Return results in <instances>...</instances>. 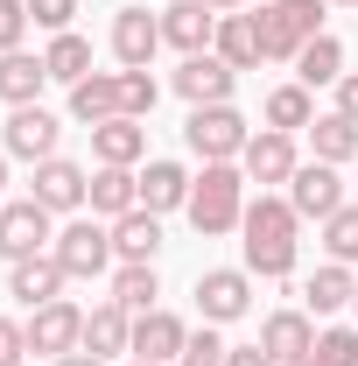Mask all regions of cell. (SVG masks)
<instances>
[{"label":"cell","instance_id":"cell-29","mask_svg":"<svg viewBox=\"0 0 358 366\" xmlns=\"http://www.w3.org/2000/svg\"><path fill=\"white\" fill-rule=\"evenodd\" d=\"M310 148H316V162H352L358 155V120H344V113H316L310 120Z\"/></svg>","mask_w":358,"mask_h":366},{"label":"cell","instance_id":"cell-39","mask_svg":"<svg viewBox=\"0 0 358 366\" xmlns=\"http://www.w3.org/2000/svg\"><path fill=\"white\" fill-rule=\"evenodd\" d=\"M0 366H29V324L0 317Z\"/></svg>","mask_w":358,"mask_h":366},{"label":"cell","instance_id":"cell-47","mask_svg":"<svg viewBox=\"0 0 358 366\" xmlns=\"http://www.w3.org/2000/svg\"><path fill=\"white\" fill-rule=\"evenodd\" d=\"M352 310H358V296H352Z\"/></svg>","mask_w":358,"mask_h":366},{"label":"cell","instance_id":"cell-25","mask_svg":"<svg viewBox=\"0 0 358 366\" xmlns=\"http://www.w3.org/2000/svg\"><path fill=\"white\" fill-rule=\"evenodd\" d=\"M352 296H358V274L344 268V261H323V268L310 274V289H302L310 317H337V310H352Z\"/></svg>","mask_w":358,"mask_h":366},{"label":"cell","instance_id":"cell-10","mask_svg":"<svg viewBox=\"0 0 358 366\" xmlns=\"http://www.w3.org/2000/svg\"><path fill=\"white\" fill-rule=\"evenodd\" d=\"M56 141H63V120H56L49 106H14V113H7L0 148H7V155H21V162H49V155H56Z\"/></svg>","mask_w":358,"mask_h":366},{"label":"cell","instance_id":"cell-21","mask_svg":"<svg viewBox=\"0 0 358 366\" xmlns=\"http://www.w3.org/2000/svg\"><path fill=\"white\" fill-rule=\"evenodd\" d=\"M190 169H183V162H148V169H140V212H155V219H162V212H183V204H190Z\"/></svg>","mask_w":358,"mask_h":366},{"label":"cell","instance_id":"cell-44","mask_svg":"<svg viewBox=\"0 0 358 366\" xmlns=\"http://www.w3.org/2000/svg\"><path fill=\"white\" fill-rule=\"evenodd\" d=\"M0 183H7V148H0Z\"/></svg>","mask_w":358,"mask_h":366},{"label":"cell","instance_id":"cell-16","mask_svg":"<svg viewBox=\"0 0 358 366\" xmlns=\"http://www.w3.org/2000/svg\"><path fill=\"white\" fill-rule=\"evenodd\" d=\"M239 169H246V183H288L295 169H302V162H295V134H274V127H260V134L246 141Z\"/></svg>","mask_w":358,"mask_h":366},{"label":"cell","instance_id":"cell-46","mask_svg":"<svg viewBox=\"0 0 358 366\" xmlns=\"http://www.w3.org/2000/svg\"><path fill=\"white\" fill-rule=\"evenodd\" d=\"M134 366H155V360H134Z\"/></svg>","mask_w":358,"mask_h":366},{"label":"cell","instance_id":"cell-9","mask_svg":"<svg viewBox=\"0 0 358 366\" xmlns=\"http://www.w3.org/2000/svg\"><path fill=\"white\" fill-rule=\"evenodd\" d=\"M85 345V310L78 303H43V310H29V352H43V360H63V352H78Z\"/></svg>","mask_w":358,"mask_h":366},{"label":"cell","instance_id":"cell-8","mask_svg":"<svg viewBox=\"0 0 358 366\" xmlns=\"http://www.w3.org/2000/svg\"><path fill=\"white\" fill-rule=\"evenodd\" d=\"M288 204H295V219H330V212H344V177H337V162H302L295 177H288Z\"/></svg>","mask_w":358,"mask_h":366},{"label":"cell","instance_id":"cell-22","mask_svg":"<svg viewBox=\"0 0 358 366\" xmlns=\"http://www.w3.org/2000/svg\"><path fill=\"white\" fill-rule=\"evenodd\" d=\"M43 85H49L43 56H29V49H7L0 56V99L7 106H43Z\"/></svg>","mask_w":358,"mask_h":366},{"label":"cell","instance_id":"cell-24","mask_svg":"<svg viewBox=\"0 0 358 366\" xmlns=\"http://www.w3.org/2000/svg\"><path fill=\"white\" fill-rule=\"evenodd\" d=\"M91 155H98V162H113V169H134L140 155H148V127L120 113V120H106V127H91Z\"/></svg>","mask_w":358,"mask_h":366},{"label":"cell","instance_id":"cell-36","mask_svg":"<svg viewBox=\"0 0 358 366\" xmlns=\"http://www.w3.org/2000/svg\"><path fill=\"white\" fill-rule=\"evenodd\" d=\"M29 21L49 29V36H63V29L78 21V0H29Z\"/></svg>","mask_w":358,"mask_h":366},{"label":"cell","instance_id":"cell-20","mask_svg":"<svg viewBox=\"0 0 358 366\" xmlns=\"http://www.w3.org/2000/svg\"><path fill=\"white\" fill-rule=\"evenodd\" d=\"M71 120H85V127H106V120H120V71H91L71 85Z\"/></svg>","mask_w":358,"mask_h":366},{"label":"cell","instance_id":"cell-32","mask_svg":"<svg viewBox=\"0 0 358 366\" xmlns=\"http://www.w3.org/2000/svg\"><path fill=\"white\" fill-rule=\"evenodd\" d=\"M260 113H267L274 134H295V127H310V120H316V99H310V85H274Z\"/></svg>","mask_w":358,"mask_h":366},{"label":"cell","instance_id":"cell-4","mask_svg":"<svg viewBox=\"0 0 358 366\" xmlns=\"http://www.w3.org/2000/svg\"><path fill=\"white\" fill-rule=\"evenodd\" d=\"M183 141H190V155H204V162H239L253 134H246L239 106H190V120H183Z\"/></svg>","mask_w":358,"mask_h":366},{"label":"cell","instance_id":"cell-26","mask_svg":"<svg viewBox=\"0 0 358 366\" xmlns=\"http://www.w3.org/2000/svg\"><path fill=\"white\" fill-rule=\"evenodd\" d=\"M85 352H98V360H113V352H134V317H127L120 303H98V310H85Z\"/></svg>","mask_w":358,"mask_h":366},{"label":"cell","instance_id":"cell-6","mask_svg":"<svg viewBox=\"0 0 358 366\" xmlns=\"http://www.w3.org/2000/svg\"><path fill=\"white\" fill-rule=\"evenodd\" d=\"M49 239H56V212H49V204H36V197L0 204V261H7V268L29 261V254H49Z\"/></svg>","mask_w":358,"mask_h":366},{"label":"cell","instance_id":"cell-30","mask_svg":"<svg viewBox=\"0 0 358 366\" xmlns=\"http://www.w3.org/2000/svg\"><path fill=\"white\" fill-rule=\"evenodd\" d=\"M344 78V43L337 36H316V43H302V56H295V85H337Z\"/></svg>","mask_w":358,"mask_h":366},{"label":"cell","instance_id":"cell-18","mask_svg":"<svg viewBox=\"0 0 358 366\" xmlns=\"http://www.w3.org/2000/svg\"><path fill=\"white\" fill-rule=\"evenodd\" d=\"M183 345H190V324H183V317H169V310L134 317V360L169 366V360H183Z\"/></svg>","mask_w":358,"mask_h":366},{"label":"cell","instance_id":"cell-19","mask_svg":"<svg viewBox=\"0 0 358 366\" xmlns=\"http://www.w3.org/2000/svg\"><path fill=\"white\" fill-rule=\"evenodd\" d=\"M211 49H218L232 71H260V64H267V49H260V21H253V14H239V7L218 14V43H211Z\"/></svg>","mask_w":358,"mask_h":366},{"label":"cell","instance_id":"cell-27","mask_svg":"<svg viewBox=\"0 0 358 366\" xmlns=\"http://www.w3.org/2000/svg\"><path fill=\"white\" fill-rule=\"evenodd\" d=\"M155 296H162L155 261H120V274H113V303H120L127 317H148V310H155Z\"/></svg>","mask_w":358,"mask_h":366},{"label":"cell","instance_id":"cell-11","mask_svg":"<svg viewBox=\"0 0 358 366\" xmlns=\"http://www.w3.org/2000/svg\"><path fill=\"white\" fill-rule=\"evenodd\" d=\"M232 85H239V71L225 64L218 49H197V56L176 64V92L190 106H232Z\"/></svg>","mask_w":358,"mask_h":366},{"label":"cell","instance_id":"cell-7","mask_svg":"<svg viewBox=\"0 0 358 366\" xmlns=\"http://www.w3.org/2000/svg\"><path fill=\"white\" fill-rule=\"evenodd\" d=\"M253 310V274L246 268H204L197 274V317L204 324H239Z\"/></svg>","mask_w":358,"mask_h":366},{"label":"cell","instance_id":"cell-13","mask_svg":"<svg viewBox=\"0 0 358 366\" xmlns=\"http://www.w3.org/2000/svg\"><path fill=\"white\" fill-rule=\"evenodd\" d=\"M162 43L183 49V56L211 49L218 43V7H211V0H176V7H162Z\"/></svg>","mask_w":358,"mask_h":366},{"label":"cell","instance_id":"cell-35","mask_svg":"<svg viewBox=\"0 0 358 366\" xmlns=\"http://www.w3.org/2000/svg\"><path fill=\"white\" fill-rule=\"evenodd\" d=\"M225 345L218 338V324H204V331H190V345H183V366H225Z\"/></svg>","mask_w":358,"mask_h":366},{"label":"cell","instance_id":"cell-12","mask_svg":"<svg viewBox=\"0 0 358 366\" xmlns=\"http://www.w3.org/2000/svg\"><path fill=\"white\" fill-rule=\"evenodd\" d=\"M155 49H162V14H148V7H113V56H120L127 71H148Z\"/></svg>","mask_w":358,"mask_h":366},{"label":"cell","instance_id":"cell-17","mask_svg":"<svg viewBox=\"0 0 358 366\" xmlns=\"http://www.w3.org/2000/svg\"><path fill=\"white\" fill-rule=\"evenodd\" d=\"M260 345H267L274 366H302V360L316 352V324H310V310H274V317L260 324Z\"/></svg>","mask_w":358,"mask_h":366},{"label":"cell","instance_id":"cell-14","mask_svg":"<svg viewBox=\"0 0 358 366\" xmlns=\"http://www.w3.org/2000/svg\"><path fill=\"white\" fill-rule=\"evenodd\" d=\"M63 282H71V274L56 268V254H29V261L7 268V296H14L21 310H43V303L63 296Z\"/></svg>","mask_w":358,"mask_h":366},{"label":"cell","instance_id":"cell-37","mask_svg":"<svg viewBox=\"0 0 358 366\" xmlns=\"http://www.w3.org/2000/svg\"><path fill=\"white\" fill-rule=\"evenodd\" d=\"M316 352L337 366H358V331H344V324H330V331H316Z\"/></svg>","mask_w":358,"mask_h":366},{"label":"cell","instance_id":"cell-38","mask_svg":"<svg viewBox=\"0 0 358 366\" xmlns=\"http://www.w3.org/2000/svg\"><path fill=\"white\" fill-rule=\"evenodd\" d=\"M21 36H29V0H0V56L21 49Z\"/></svg>","mask_w":358,"mask_h":366},{"label":"cell","instance_id":"cell-15","mask_svg":"<svg viewBox=\"0 0 358 366\" xmlns=\"http://www.w3.org/2000/svg\"><path fill=\"white\" fill-rule=\"evenodd\" d=\"M91 190V169H78V162H63V155H49V162H36V183H29V197L36 204H49V212H78Z\"/></svg>","mask_w":358,"mask_h":366},{"label":"cell","instance_id":"cell-3","mask_svg":"<svg viewBox=\"0 0 358 366\" xmlns=\"http://www.w3.org/2000/svg\"><path fill=\"white\" fill-rule=\"evenodd\" d=\"M323 7L330 0H260V49H267V64H295L302 43L323 36Z\"/></svg>","mask_w":358,"mask_h":366},{"label":"cell","instance_id":"cell-5","mask_svg":"<svg viewBox=\"0 0 358 366\" xmlns=\"http://www.w3.org/2000/svg\"><path fill=\"white\" fill-rule=\"evenodd\" d=\"M49 254H56V268L71 274V282H91V274H106L120 254H113V232L98 226V219H71V226L49 239Z\"/></svg>","mask_w":358,"mask_h":366},{"label":"cell","instance_id":"cell-45","mask_svg":"<svg viewBox=\"0 0 358 366\" xmlns=\"http://www.w3.org/2000/svg\"><path fill=\"white\" fill-rule=\"evenodd\" d=\"M330 7H352V14H358V0H330Z\"/></svg>","mask_w":358,"mask_h":366},{"label":"cell","instance_id":"cell-33","mask_svg":"<svg viewBox=\"0 0 358 366\" xmlns=\"http://www.w3.org/2000/svg\"><path fill=\"white\" fill-rule=\"evenodd\" d=\"M323 254H330V261H344V268L358 261V204H344V212H330V219H323Z\"/></svg>","mask_w":358,"mask_h":366},{"label":"cell","instance_id":"cell-1","mask_svg":"<svg viewBox=\"0 0 358 366\" xmlns=\"http://www.w3.org/2000/svg\"><path fill=\"white\" fill-rule=\"evenodd\" d=\"M239 254H246V274H260V282H281V274H295V232H302V219H295V204L288 197H253L246 204V219H239Z\"/></svg>","mask_w":358,"mask_h":366},{"label":"cell","instance_id":"cell-34","mask_svg":"<svg viewBox=\"0 0 358 366\" xmlns=\"http://www.w3.org/2000/svg\"><path fill=\"white\" fill-rule=\"evenodd\" d=\"M155 99H162V85H155L148 71H120V113H127V120H148Z\"/></svg>","mask_w":358,"mask_h":366},{"label":"cell","instance_id":"cell-23","mask_svg":"<svg viewBox=\"0 0 358 366\" xmlns=\"http://www.w3.org/2000/svg\"><path fill=\"white\" fill-rule=\"evenodd\" d=\"M85 204L98 212V219H127V212L140 204V177H134V169H113V162H98V177H91Z\"/></svg>","mask_w":358,"mask_h":366},{"label":"cell","instance_id":"cell-41","mask_svg":"<svg viewBox=\"0 0 358 366\" xmlns=\"http://www.w3.org/2000/svg\"><path fill=\"white\" fill-rule=\"evenodd\" d=\"M225 366H274V360H267V345H232Z\"/></svg>","mask_w":358,"mask_h":366},{"label":"cell","instance_id":"cell-40","mask_svg":"<svg viewBox=\"0 0 358 366\" xmlns=\"http://www.w3.org/2000/svg\"><path fill=\"white\" fill-rule=\"evenodd\" d=\"M337 113H344V120H358V71H344V78H337Z\"/></svg>","mask_w":358,"mask_h":366},{"label":"cell","instance_id":"cell-28","mask_svg":"<svg viewBox=\"0 0 358 366\" xmlns=\"http://www.w3.org/2000/svg\"><path fill=\"white\" fill-rule=\"evenodd\" d=\"M113 254H120V261H155V254H162V219H155V212H127V219H113Z\"/></svg>","mask_w":358,"mask_h":366},{"label":"cell","instance_id":"cell-31","mask_svg":"<svg viewBox=\"0 0 358 366\" xmlns=\"http://www.w3.org/2000/svg\"><path fill=\"white\" fill-rule=\"evenodd\" d=\"M43 64H49V85H78V78H91V43L78 29H63V36L43 49Z\"/></svg>","mask_w":358,"mask_h":366},{"label":"cell","instance_id":"cell-42","mask_svg":"<svg viewBox=\"0 0 358 366\" xmlns=\"http://www.w3.org/2000/svg\"><path fill=\"white\" fill-rule=\"evenodd\" d=\"M56 366H106V360H98V352H85V345H78V352H63V360H56Z\"/></svg>","mask_w":358,"mask_h":366},{"label":"cell","instance_id":"cell-2","mask_svg":"<svg viewBox=\"0 0 358 366\" xmlns=\"http://www.w3.org/2000/svg\"><path fill=\"white\" fill-rule=\"evenodd\" d=\"M190 226L204 232V239H218V232H239L246 219V169H232V162H204V177L190 183Z\"/></svg>","mask_w":358,"mask_h":366},{"label":"cell","instance_id":"cell-43","mask_svg":"<svg viewBox=\"0 0 358 366\" xmlns=\"http://www.w3.org/2000/svg\"><path fill=\"white\" fill-rule=\"evenodd\" d=\"M302 366H337V360H323V352H310V360H302Z\"/></svg>","mask_w":358,"mask_h":366}]
</instances>
